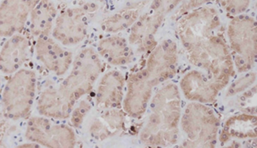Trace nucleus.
Listing matches in <instances>:
<instances>
[{
	"instance_id": "1",
	"label": "nucleus",
	"mask_w": 257,
	"mask_h": 148,
	"mask_svg": "<svg viewBox=\"0 0 257 148\" xmlns=\"http://www.w3.org/2000/svg\"><path fill=\"white\" fill-rule=\"evenodd\" d=\"M148 108V120L140 133V140L148 147H169L178 141L182 108L180 89L169 83L158 89Z\"/></svg>"
},
{
	"instance_id": "2",
	"label": "nucleus",
	"mask_w": 257,
	"mask_h": 148,
	"mask_svg": "<svg viewBox=\"0 0 257 148\" xmlns=\"http://www.w3.org/2000/svg\"><path fill=\"white\" fill-rule=\"evenodd\" d=\"M190 62L223 89L234 76L233 58L224 38L215 33L185 50Z\"/></svg>"
},
{
	"instance_id": "3",
	"label": "nucleus",
	"mask_w": 257,
	"mask_h": 148,
	"mask_svg": "<svg viewBox=\"0 0 257 148\" xmlns=\"http://www.w3.org/2000/svg\"><path fill=\"white\" fill-rule=\"evenodd\" d=\"M185 138L183 147H214L219 131L220 120L214 111L201 102L186 105L180 119Z\"/></svg>"
},
{
	"instance_id": "4",
	"label": "nucleus",
	"mask_w": 257,
	"mask_h": 148,
	"mask_svg": "<svg viewBox=\"0 0 257 148\" xmlns=\"http://www.w3.org/2000/svg\"><path fill=\"white\" fill-rule=\"evenodd\" d=\"M103 67L99 54L92 48L84 49L74 59L70 74L59 86V92L75 106L78 100L91 92Z\"/></svg>"
},
{
	"instance_id": "5",
	"label": "nucleus",
	"mask_w": 257,
	"mask_h": 148,
	"mask_svg": "<svg viewBox=\"0 0 257 148\" xmlns=\"http://www.w3.org/2000/svg\"><path fill=\"white\" fill-rule=\"evenodd\" d=\"M37 76L33 70H21L11 75L4 87L2 110L6 118L18 120L32 110L36 96Z\"/></svg>"
},
{
	"instance_id": "6",
	"label": "nucleus",
	"mask_w": 257,
	"mask_h": 148,
	"mask_svg": "<svg viewBox=\"0 0 257 148\" xmlns=\"http://www.w3.org/2000/svg\"><path fill=\"white\" fill-rule=\"evenodd\" d=\"M233 65L239 73L251 70L256 61L257 27L253 17L237 16L227 29Z\"/></svg>"
},
{
	"instance_id": "7",
	"label": "nucleus",
	"mask_w": 257,
	"mask_h": 148,
	"mask_svg": "<svg viewBox=\"0 0 257 148\" xmlns=\"http://www.w3.org/2000/svg\"><path fill=\"white\" fill-rule=\"evenodd\" d=\"M178 49L170 39L156 45L150 52L144 68L135 75L148 88L153 91L156 86L175 76L178 67Z\"/></svg>"
},
{
	"instance_id": "8",
	"label": "nucleus",
	"mask_w": 257,
	"mask_h": 148,
	"mask_svg": "<svg viewBox=\"0 0 257 148\" xmlns=\"http://www.w3.org/2000/svg\"><path fill=\"white\" fill-rule=\"evenodd\" d=\"M183 0H153L150 8L142 14L132 26L128 43L137 47L140 53L150 52L157 45L156 33H158L165 17L176 8Z\"/></svg>"
},
{
	"instance_id": "9",
	"label": "nucleus",
	"mask_w": 257,
	"mask_h": 148,
	"mask_svg": "<svg viewBox=\"0 0 257 148\" xmlns=\"http://www.w3.org/2000/svg\"><path fill=\"white\" fill-rule=\"evenodd\" d=\"M221 26L214 8L203 6L183 14L177 22V34L185 50L217 33Z\"/></svg>"
},
{
	"instance_id": "10",
	"label": "nucleus",
	"mask_w": 257,
	"mask_h": 148,
	"mask_svg": "<svg viewBox=\"0 0 257 148\" xmlns=\"http://www.w3.org/2000/svg\"><path fill=\"white\" fill-rule=\"evenodd\" d=\"M25 135L27 140L43 147H75L76 144V135L71 127L54 124L44 116L30 118Z\"/></svg>"
},
{
	"instance_id": "11",
	"label": "nucleus",
	"mask_w": 257,
	"mask_h": 148,
	"mask_svg": "<svg viewBox=\"0 0 257 148\" xmlns=\"http://www.w3.org/2000/svg\"><path fill=\"white\" fill-rule=\"evenodd\" d=\"M87 22L83 9H65L57 16L53 37L63 46L77 45L86 38Z\"/></svg>"
},
{
	"instance_id": "12",
	"label": "nucleus",
	"mask_w": 257,
	"mask_h": 148,
	"mask_svg": "<svg viewBox=\"0 0 257 148\" xmlns=\"http://www.w3.org/2000/svg\"><path fill=\"white\" fill-rule=\"evenodd\" d=\"M36 56L44 67L56 76H64L73 64L72 54L49 37L38 38Z\"/></svg>"
},
{
	"instance_id": "13",
	"label": "nucleus",
	"mask_w": 257,
	"mask_h": 148,
	"mask_svg": "<svg viewBox=\"0 0 257 148\" xmlns=\"http://www.w3.org/2000/svg\"><path fill=\"white\" fill-rule=\"evenodd\" d=\"M35 0H4L0 7V35L10 38L22 33Z\"/></svg>"
},
{
	"instance_id": "14",
	"label": "nucleus",
	"mask_w": 257,
	"mask_h": 148,
	"mask_svg": "<svg viewBox=\"0 0 257 148\" xmlns=\"http://www.w3.org/2000/svg\"><path fill=\"white\" fill-rule=\"evenodd\" d=\"M180 89L184 97L190 102L213 103L222 90L206 73L199 70H190L180 81Z\"/></svg>"
},
{
	"instance_id": "15",
	"label": "nucleus",
	"mask_w": 257,
	"mask_h": 148,
	"mask_svg": "<svg viewBox=\"0 0 257 148\" xmlns=\"http://www.w3.org/2000/svg\"><path fill=\"white\" fill-rule=\"evenodd\" d=\"M125 78L118 70H110L100 80L96 91V107L99 109L119 108L123 97Z\"/></svg>"
},
{
	"instance_id": "16",
	"label": "nucleus",
	"mask_w": 257,
	"mask_h": 148,
	"mask_svg": "<svg viewBox=\"0 0 257 148\" xmlns=\"http://www.w3.org/2000/svg\"><path fill=\"white\" fill-rule=\"evenodd\" d=\"M31 43L22 34L10 37L0 53V68L6 75H13L21 70L31 55Z\"/></svg>"
},
{
	"instance_id": "17",
	"label": "nucleus",
	"mask_w": 257,
	"mask_h": 148,
	"mask_svg": "<svg viewBox=\"0 0 257 148\" xmlns=\"http://www.w3.org/2000/svg\"><path fill=\"white\" fill-rule=\"evenodd\" d=\"M125 114L118 108L104 109L90 124V135L100 141L115 136L124 129Z\"/></svg>"
},
{
	"instance_id": "18",
	"label": "nucleus",
	"mask_w": 257,
	"mask_h": 148,
	"mask_svg": "<svg viewBox=\"0 0 257 148\" xmlns=\"http://www.w3.org/2000/svg\"><path fill=\"white\" fill-rule=\"evenodd\" d=\"M75 106L59 92V88L48 86L41 92L37 108L41 115L54 119H66L70 117Z\"/></svg>"
},
{
	"instance_id": "19",
	"label": "nucleus",
	"mask_w": 257,
	"mask_h": 148,
	"mask_svg": "<svg viewBox=\"0 0 257 148\" xmlns=\"http://www.w3.org/2000/svg\"><path fill=\"white\" fill-rule=\"evenodd\" d=\"M257 118L255 114L238 113L231 116L225 121L220 142L222 145L233 139H256Z\"/></svg>"
},
{
	"instance_id": "20",
	"label": "nucleus",
	"mask_w": 257,
	"mask_h": 148,
	"mask_svg": "<svg viewBox=\"0 0 257 148\" xmlns=\"http://www.w3.org/2000/svg\"><path fill=\"white\" fill-rule=\"evenodd\" d=\"M57 18L56 7L52 0H35L30 15V31L34 37H49Z\"/></svg>"
},
{
	"instance_id": "21",
	"label": "nucleus",
	"mask_w": 257,
	"mask_h": 148,
	"mask_svg": "<svg viewBox=\"0 0 257 148\" xmlns=\"http://www.w3.org/2000/svg\"><path fill=\"white\" fill-rule=\"evenodd\" d=\"M97 52L102 59L115 66L128 65L133 59L128 42L120 36H110L100 40Z\"/></svg>"
},
{
	"instance_id": "22",
	"label": "nucleus",
	"mask_w": 257,
	"mask_h": 148,
	"mask_svg": "<svg viewBox=\"0 0 257 148\" xmlns=\"http://www.w3.org/2000/svg\"><path fill=\"white\" fill-rule=\"evenodd\" d=\"M148 5V0L130 4L106 18L102 23V29L106 33H118L132 27Z\"/></svg>"
},
{
	"instance_id": "23",
	"label": "nucleus",
	"mask_w": 257,
	"mask_h": 148,
	"mask_svg": "<svg viewBox=\"0 0 257 148\" xmlns=\"http://www.w3.org/2000/svg\"><path fill=\"white\" fill-rule=\"evenodd\" d=\"M256 81V74L254 72H246L244 76L233 81L227 90V96L232 97L236 94L244 92L247 89L251 87Z\"/></svg>"
},
{
	"instance_id": "24",
	"label": "nucleus",
	"mask_w": 257,
	"mask_h": 148,
	"mask_svg": "<svg viewBox=\"0 0 257 148\" xmlns=\"http://www.w3.org/2000/svg\"><path fill=\"white\" fill-rule=\"evenodd\" d=\"M224 11L232 16H239L249 8L251 0H219Z\"/></svg>"
},
{
	"instance_id": "25",
	"label": "nucleus",
	"mask_w": 257,
	"mask_h": 148,
	"mask_svg": "<svg viewBox=\"0 0 257 148\" xmlns=\"http://www.w3.org/2000/svg\"><path fill=\"white\" fill-rule=\"evenodd\" d=\"M90 110H91V103L87 102L86 100L81 101L79 102V104L76 107H74L70 117L72 126L75 128L80 126Z\"/></svg>"
},
{
	"instance_id": "26",
	"label": "nucleus",
	"mask_w": 257,
	"mask_h": 148,
	"mask_svg": "<svg viewBox=\"0 0 257 148\" xmlns=\"http://www.w3.org/2000/svg\"><path fill=\"white\" fill-rule=\"evenodd\" d=\"M211 1L212 0H188L187 2H185L184 6H182L181 12L185 14L189 11H193V10H196V9L202 7Z\"/></svg>"
},
{
	"instance_id": "27",
	"label": "nucleus",
	"mask_w": 257,
	"mask_h": 148,
	"mask_svg": "<svg viewBox=\"0 0 257 148\" xmlns=\"http://www.w3.org/2000/svg\"><path fill=\"white\" fill-rule=\"evenodd\" d=\"M59 1H61V0H59Z\"/></svg>"
}]
</instances>
